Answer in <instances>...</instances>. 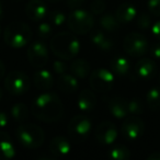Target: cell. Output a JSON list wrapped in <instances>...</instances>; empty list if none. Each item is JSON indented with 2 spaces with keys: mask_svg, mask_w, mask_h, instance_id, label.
Listing matches in <instances>:
<instances>
[{
  "mask_svg": "<svg viewBox=\"0 0 160 160\" xmlns=\"http://www.w3.org/2000/svg\"><path fill=\"white\" fill-rule=\"evenodd\" d=\"M77 105L81 111H91L97 105V98L96 94L91 90H81L78 96Z\"/></svg>",
  "mask_w": 160,
  "mask_h": 160,
  "instance_id": "44dd1931",
  "label": "cell"
},
{
  "mask_svg": "<svg viewBox=\"0 0 160 160\" xmlns=\"http://www.w3.org/2000/svg\"><path fill=\"white\" fill-rule=\"evenodd\" d=\"M3 16H5V11H3L2 3H1V0H0V21L3 19Z\"/></svg>",
  "mask_w": 160,
  "mask_h": 160,
  "instance_id": "b9f144b4",
  "label": "cell"
},
{
  "mask_svg": "<svg viewBox=\"0 0 160 160\" xmlns=\"http://www.w3.org/2000/svg\"><path fill=\"white\" fill-rule=\"evenodd\" d=\"M16 155V149L11 137L5 132H0V160L11 159Z\"/></svg>",
  "mask_w": 160,
  "mask_h": 160,
  "instance_id": "ffe728a7",
  "label": "cell"
},
{
  "mask_svg": "<svg viewBox=\"0 0 160 160\" xmlns=\"http://www.w3.org/2000/svg\"><path fill=\"white\" fill-rule=\"evenodd\" d=\"M8 123H9V115L6 112L0 111V128L7 126Z\"/></svg>",
  "mask_w": 160,
  "mask_h": 160,
  "instance_id": "74e56055",
  "label": "cell"
},
{
  "mask_svg": "<svg viewBox=\"0 0 160 160\" xmlns=\"http://www.w3.org/2000/svg\"><path fill=\"white\" fill-rule=\"evenodd\" d=\"M144 131H145V123L137 115L126 118L124 122H123L122 127H121L122 135L124 136L125 139L131 140V142L138 139L144 134Z\"/></svg>",
  "mask_w": 160,
  "mask_h": 160,
  "instance_id": "30bf717a",
  "label": "cell"
},
{
  "mask_svg": "<svg viewBox=\"0 0 160 160\" xmlns=\"http://www.w3.org/2000/svg\"><path fill=\"white\" fill-rule=\"evenodd\" d=\"M127 109L132 115H140L144 112V105L138 98H133L127 101Z\"/></svg>",
  "mask_w": 160,
  "mask_h": 160,
  "instance_id": "f1b7e54d",
  "label": "cell"
},
{
  "mask_svg": "<svg viewBox=\"0 0 160 160\" xmlns=\"http://www.w3.org/2000/svg\"><path fill=\"white\" fill-rule=\"evenodd\" d=\"M17 139L21 146L29 149H36L44 142V131L35 124H22L17 128Z\"/></svg>",
  "mask_w": 160,
  "mask_h": 160,
  "instance_id": "277c9868",
  "label": "cell"
},
{
  "mask_svg": "<svg viewBox=\"0 0 160 160\" xmlns=\"http://www.w3.org/2000/svg\"><path fill=\"white\" fill-rule=\"evenodd\" d=\"M90 87L99 93H107L113 88L114 73L104 68H99L90 72Z\"/></svg>",
  "mask_w": 160,
  "mask_h": 160,
  "instance_id": "52a82bcc",
  "label": "cell"
},
{
  "mask_svg": "<svg viewBox=\"0 0 160 160\" xmlns=\"http://www.w3.org/2000/svg\"><path fill=\"white\" fill-rule=\"evenodd\" d=\"M111 71L118 76H125L131 69V62L124 56H116L110 62Z\"/></svg>",
  "mask_w": 160,
  "mask_h": 160,
  "instance_id": "cb8c5ba5",
  "label": "cell"
},
{
  "mask_svg": "<svg viewBox=\"0 0 160 160\" xmlns=\"http://www.w3.org/2000/svg\"><path fill=\"white\" fill-rule=\"evenodd\" d=\"M147 105L152 111H160V87H153L146 94Z\"/></svg>",
  "mask_w": 160,
  "mask_h": 160,
  "instance_id": "484cf974",
  "label": "cell"
},
{
  "mask_svg": "<svg viewBox=\"0 0 160 160\" xmlns=\"http://www.w3.org/2000/svg\"><path fill=\"white\" fill-rule=\"evenodd\" d=\"M5 73H6L5 64L2 62V60H0V80H1L3 77H5Z\"/></svg>",
  "mask_w": 160,
  "mask_h": 160,
  "instance_id": "60d3db41",
  "label": "cell"
},
{
  "mask_svg": "<svg viewBox=\"0 0 160 160\" xmlns=\"http://www.w3.org/2000/svg\"><path fill=\"white\" fill-rule=\"evenodd\" d=\"M78 78L72 73H62L57 79V88L64 93H73L78 90Z\"/></svg>",
  "mask_w": 160,
  "mask_h": 160,
  "instance_id": "e0dca14e",
  "label": "cell"
},
{
  "mask_svg": "<svg viewBox=\"0 0 160 160\" xmlns=\"http://www.w3.org/2000/svg\"><path fill=\"white\" fill-rule=\"evenodd\" d=\"M32 38V30L22 21H13L6 27L3 40L12 48H22L27 46Z\"/></svg>",
  "mask_w": 160,
  "mask_h": 160,
  "instance_id": "3957f363",
  "label": "cell"
},
{
  "mask_svg": "<svg viewBox=\"0 0 160 160\" xmlns=\"http://www.w3.org/2000/svg\"><path fill=\"white\" fill-rule=\"evenodd\" d=\"M0 34H1V30H0Z\"/></svg>",
  "mask_w": 160,
  "mask_h": 160,
  "instance_id": "7dc6e473",
  "label": "cell"
},
{
  "mask_svg": "<svg viewBox=\"0 0 160 160\" xmlns=\"http://www.w3.org/2000/svg\"><path fill=\"white\" fill-rule=\"evenodd\" d=\"M96 138L101 145H111L118 138V129L110 121H103L96 128Z\"/></svg>",
  "mask_w": 160,
  "mask_h": 160,
  "instance_id": "7c38bea8",
  "label": "cell"
},
{
  "mask_svg": "<svg viewBox=\"0 0 160 160\" xmlns=\"http://www.w3.org/2000/svg\"><path fill=\"white\" fill-rule=\"evenodd\" d=\"M44 1H46V2H52V3H56L58 2L59 0H44Z\"/></svg>",
  "mask_w": 160,
  "mask_h": 160,
  "instance_id": "7bdbcfd3",
  "label": "cell"
},
{
  "mask_svg": "<svg viewBox=\"0 0 160 160\" xmlns=\"http://www.w3.org/2000/svg\"><path fill=\"white\" fill-rule=\"evenodd\" d=\"M123 48L128 55L133 57H140L145 55L148 49V41L142 34L138 32H132L125 36Z\"/></svg>",
  "mask_w": 160,
  "mask_h": 160,
  "instance_id": "ba28073f",
  "label": "cell"
},
{
  "mask_svg": "<svg viewBox=\"0 0 160 160\" xmlns=\"http://www.w3.org/2000/svg\"><path fill=\"white\" fill-rule=\"evenodd\" d=\"M54 55L62 60H71L80 51V42L73 34L69 32H60L52 38L49 43Z\"/></svg>",
  "mask_w": 160,
  "mask_h": 160,
  "instance_id": "7a4b0ae2",
  "label": "cell"
},
{
  "mask_svg": "<svg viewBox=\"0 0 160 160\" xmlns=\"http://www.w3.org/2000/svg\"><path fill=\"white\" fill-rule=\"evenodd\" d=\"M47 12L48 9L44 0H30L25 7V13L28 18L34 22L42 21L47 16Z\"/></svg>",
  "mask_w": 160,
  "mask_h": 160,
  "instance_id": "4fadbf2b",
  "label": "cell"
},
{
  "mask_svg": "<svg viewBox=\"0 0 160 160\" xmlns=\"http://www.w3.org/2000/svg\"><path fill=\"white\" fill-rule=\"evenodd\" d=\"M90 40L92 44L96 47H98L101 51H111L114 47V42L108 34H105V31L101 30H94L90 34Z\"/></svg>",
  "mask_w": 160,
  "mask_h": 160,
  "instance_id": "2e32d148",
  "label": "cell"
},
{
  "mask_svg": "<svg viewBox=\"0 0 160 160\" xmlns=\"http://www.w3.org/2000/svg\"><path fill=\"white\" fill-rule=\"evenodd\" d=\"M2 96H3V91H2V89H1V87H0V100L2 99Z\"/></svg>",
  "mask_w": 160,
  "mask_h": 160,
  "instance_id": "ee69618b",
  "label": "cell"
},
{
  "mask_svg": "<svg viewBox=\"0 0 160 160\" xmlns=\"http://www.w3.org/2000/svg\"><path fill=\"white\" fill-rule=\"evenodd\" d=\"M49 20L53 25L59 27V25L64 24V22L66 21V16L60 10H54L49 13Z\"/></svg>",
  "mask_w": 160,
  "mask_h": 160,
  "instance_id": "1f68e13d",
  "label": "cell"
},
{
  "mask_svg": "<svg viewBox=\"0 0 160 160\" xmlns=\"http://www.w3.org/2000/svg\"><path fill=\"white\" fill-rule=\"evenodd\" d=\"M151 33L156 38L160 40V20H158L157 22L151 25Z\"/></svg>",
  "mask_w": 160,
  "mask_h": 160,
  "instance_id": "d590c367",
  "label": "cell"
},
{
  "mask_svg": "<svg viewBox=\"0 0 160 160\" xmlns=\"http://www.w3.org/2000/svg\"><path fill=\"white\" fill-rule=\"evenodd\" d=\"M91 131V122L85 115H76L68 125V133L76 142H82L89 136Z\"/></svg>",
  "mask_w": 160,
  "mask_h": 160,
  "instance_id": "9c48e42d",
  "label": "cell"
},
{
  "mask_svg": "<svg viewBox=\"0 0 160 160\" xmlns=\"http://www.w3.org/2000/svg\"><path fill=\"white\" fill-rule=\"evenodd\" d=\"M136 25H137L138 29L140 30H148L151 29V25H152V21H151V17L149 16L146 12H142L138 16L137 20H136Z\"/></svg>",
  "mask_w": 160,
  "mask_h": 160,
  "instance_id": "4dcf8cb0",
  "label": "cell"
},
{
  "mask_svg": "<svg viewBox=\"0 0 160 160\" xmlns=\"http://www.w3.org/2000/svg\"><path fill=\"white\" fill-rule=\"evenodd\" d=\"M33 82H34V86H35L38 90L47 91V90L51 89L54 85L53 75H52L48 70L41 69V70H38L34 73Z\"/></svg>",
  "mask_w": 160,
  "mask_h": 160,
  "instance_id": "d6986e66",
  "label": "cell"
},
{
  "mask_svg": "<svg viewBox=\"0 0 160 160\" xmlns=\"http://www.w3.org/2000/svg\"><path fill=\"white\" fill-rule=\"evenodd\" d=\"M150 54L152 57L160 59V43H156V44H153L152 46H151Z\"/></svg>",
  "mask_w": 160,
  "mask_h": 160,
  "instance_id": "8d00e7d4",
  "label": "cell"
},
{
  "mask_svg": "<svg viewBox=\"0 0 160 160\" xmlns=\"http://www.w3.org/2000/svg\"><path fill=\"white\" fill-rule=\"evenodd\" d=\"M86 0H68V6L71 9H78L80 6H82Z\"/></svg>",
  "mask_w": 160,
  "mask_h": 160,
  "instance_id": "f35d334b",
  "label": "cell"
},
{
  "mask_svg": "<svg viewBox=\"0 0 160 160\" xmlns=\"http://www.w3.org/2000/svg\"><path fill=\"white\" fill-rule=\"evenodd\" d=\"M147 160H160V151H155L147 157Z\"/></svg>",
  "mask_w": 160,
  "mask_h": 160,
  "instance_id": "ab89813d",
  "label": "cell"
},
{
  "mask_svg": "<svg viewBox=\"0 0 160 160\" xmlns=\"http://www.w3.org/2000/svg\"><path fill=\"white\" fill-rule=\"evenodd\" d=\"M70 144L64 136H56L49 142V152L55 158H62L70 152Z\"/></svg>",
  "mask_w": 160,
  "mask_h": 160,
  "instance_id": "9a60e30c",
  "label": "cell"
},
{
  "mask_svg": "<svg viewBox=\"0 0 160 160\" xmlns=\"http://www.w3.org/2000/svg\"><path fill=\"white\" fill-rule=\"evenodd\" d=\"M99 23L101 29L104 30L105 32H115L121 27V22L118 20L116 16L111 13H105L104 16L101 17Z\"/></svg>",
  "mask_w": 160,
  "mask_h": 160,
  "instance_id": "d4e9b609",
  "label": "cell"
},
{
  "mask_svg": "<svg viewBox=\"0 0 160 160\" xmlns=\"http://www.w3.org/2000/svg\"><path fill=\"white\" fill-rule=\"evenodd\" d=\"M12 1H16V2H18V1H22V0H12Z\"/></svg>",
  "mask_w": 160,
  "mask_h": 160,
  "instance_id": "f6af8a7d",
  "label": "cell"
},
{
  "mask_svg": "<svg viewBox=\"0 0 160 160\" xmlns=\"http://www.w3.org/2000/svg\"><path fill=\"white\" fill-rule=\"evenodd\" d=\"M109 110L110 113L116 118H125L128 115V109H127V100L122 97H113L109 101Z\"/></svg>",
  "mask_w": 160,
  "mask_h": 160,
  "instance_id": "ac0fdd59",
  "label": "cell"
},
{
  "mask_svg": "<svg viewBox=\"0 0 160 160\" xmlns=\"http://www.w3.org/2000/svg\"><path fill=\"white\" fill-rule=\"evenodd\" d=\"M158 78H159V85H160V73H159V77Z\"/></svg>",
  "mask_w": 160,
  "mask_h": 160,
  "instance_id": "bcb514c9",
  "label": "cell"
},
{
  "mask_svg": "<svg viewBox=\"0 0 160 160\" xmlns=\"http://www.w3.org/2000/svg\"><path fill=\"white\" fill-rule=\"evenodd\" d=\"M69 69H70L71 73L77 78H79V79H86L88 76H90V72H91L90 64L87 60L81 59V58L73 60L70 64Z\"/></svg>",
  "mask_w": 160,
  "mask_h": 160,
  "instance_id": "603a6c76",
  "label": "cell"
},
{
  "mask_svg": "<svg viewBox=\"0 0 160 160\" xmlns=\"http://www.w3.org/2000/svg\"><path fill=\"white\" fill-rule=\"evenodd\" d=\"M29 108L24 103H17L10 110V116L13 118L14 121L18 122H23L29 118Z\"/></svg>",
  "mask_w": 160,
  "mask_h": 160,
  "instance_id": "4316f807",
  "label": "cell"
},
{
  "mask_svg": "<svg viewBox=\"0 0 160 160\" xmlns=\"http://www.w3.org/2000/svg\"><path fill=\"white\" fill-rule=\"evenodd\" d=\"M31 80L25 72L14 70L9 72L5 78V88L12 96H21L29 91Z\"/></svg>",
  "mask_w": 160,
  "mask_h": 160,
  "instance_id": "8992f818",
  "label": "cell"
},
{
  "mask_svg": "<svg viewBox=\"0 0 160 160\" xmlns=\"http://www.w3.org/2000/svg\"><path fill=\"white\" fill-rule=\"evenodd\" d=\"M53 34V27H52V23L48 22H42L38 28V35L41 40L45 41L48 40L49 38Z\"/></svg>",
  "mask_w": 160,
  "mask_h": 160,
  "instance_id": "f546056e",
  "label": "cell"
},
{
  "mask_svg": "<svg viewBox=\"0 0 160 160\" xmlns=\"http://www.w3.org/2000/svg\"><path fill=\"white\" fill-rule=\"evenodd\" d=\"M67 24L71 32L78 35H85L92 31L94 25L93 17L83 9H73L67 18Z\"/></svg>",
  "mask_w": 160,
  "mask_h": 160,
  "instance_id": "5b68a950",
  "label": "cell"
},
{
  "mask_svg": "<svg viewBox=\"0 0 160 160\" xmlns=\"http://www.w3.org/2000/svg\"><path fill=\"white\" fill-rule=\"evenodd\" d=\"M28 59L35 68H43L48 62V51L43 41H35L28 48Z\"/></svg>",
  "mask_w": 160,
  "mask_h": 160,
  "instance_id": "8fae6325",
  "label": "cell"
},
{
  "mask_svg": "<svg viewBox=\"0 0 160 160\" xmlns=\"http://www.w3.org/2000/svg\"><path fill=\"white\" fill-rule=\"evenodd\" d=\"M109 157L114 160H127L131 157V151L127 147L123 146V145H118V146L110 149Z\"/></svg>",
  "mask_w": 160,
  "mask_h": 160,
  "instance_id": "83f0119b",
  "label": "cell"
},
{
  "mask_svg": "<svg viewBox=\"0 0 160 160\" xmlns=\"http://www.w3.org/2000/svg\"><path fill=\"white\" fill-rule=\"evenodd\" d=\"M105 8H107V6H105V3L103 2L102 0H96V1H93V2L91 3V6H90V9H91V11L93 12L94 14L103 13V12L105 11Z\"/></svg>",
  "mask_w": 160,
  "mask_h": 160,
  "instance_id": "836d02e7",
  "label": "cell"
},
{
  "mask_svg": "<svg viewBox=\"0 0 160 160\" xmlns=\"http://www.w3.org/2000/svg\"><path fill=\"white\" fill-rule=\"evenodd\" d=\"M53 70L55 71L57 75H62V73H65L67 70H68V66H67V64L65 62H62V60H54L53 62Z\"/></svg>",
  "mask_w": 160,
  "mask_h": 160,
  "instance_id": "e575fe53",
  "label": "cell"
},
{
  "mask_svg": "<svg viewBox=\"0 0 160 160\" xmlns=\"http://www.w3.org/2000/svg\"><path fill=\"white\" fill-rule=\"evenodd\" d=\"M32 114L42 122H57L64 114V105L57 94L53 92H44L36 97L32 103Z\"/></svg>",
  "mask_w": 160,
  "mask_h": 160,
  "instance_id": "6da1fadb",
  "label": "cell"
},
{
  "mask_svg": "<svg viewBox=\"0 0 160 160\" xmlns=\"http://www.w3.org/2000/svg\"><path fill=\"white\" fill-rule=\"evenodd\" d=\"M115 16L121 23H129L137 16V9L132 3H122L116 9Z\"/></svg>",
  "mask_w": 160,
  "mask_h": 160,
  "instance_id": "7402d4cb",
  "label": "cell"
},
{
  "mask_svg": "<svg viewBox=\"0 0 160 160\" xmlns=\"http://www.w3.org/2000/svg\"><path fill=\"white\" fill-rule=\"evenodd\" d=\"M157 72V65L150 58H142L135 65V75L144 81L150 80Z\"/></svg>",
  "mask_w": 160,
  "mask_h": 160,
  "instance_id": "5bb4252c",
  "label": "cell"
},
{
  "mask_svg": "<svg viewBox=\"0 0 160 160\" xmlns=\"http://www.w3.org/2000/svg\"><path fill=\"white\" fill-rule=\"evenodd\" d=\"M147 7L152 16L160 17V0H148Z\"/></svg>",
  "mask_w": 160,
  "mask_h": 160,
  "instance_id": "d6a6232c",
  "label": "cell"
}]
</instances>
